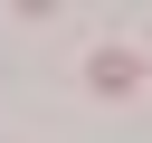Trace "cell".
Segmentation results:
<instances>
[{"label":"cell","mask_w":152,"mask_h":143,"mask_svg":"<svg viewBox=\"0 0 152 143\" xmlns=\"http://www.w3.org/2000/svg\"><path fill=\"white\" fill-rule=\"evenodd\" d=\"M86 76H95V86H104V95H124V86H133V76H142V67H133V57H114V48H104V57H95V67H86Z\"/></svg>","instance_id":"obj_1"}]
</instances>
